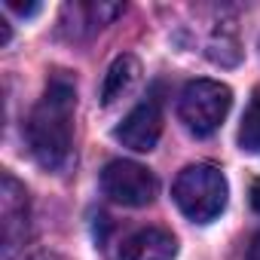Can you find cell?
<instances>
[{
	"label": "cell",
	"instance_id": "obj_12",
	"mask_svg": "<svg viewBox=\"0 0 260 260\" xmlns=\"http://www.w3.org/2000/svg\"><path fill=\"white\" fill-rule=\"evenodd\" d=\"M251 205H254V211L260 214V181H254V187H251Z\"/></svg>",
	"mask_w": 260,
	"mask_h": 260
},
{
	"label": "cell",
	"instance_id": "obj_11",
	"mask_svg": "<svg viewBox=\"0 0 260 260\" xmlns=\"http://www.w3.org/2000/svg\"><path fill=\"white\" fill-rule=\"evenodd\" d=\"M245 260H260V233L251 239V245H248V254H245Z\"/></svg>",
	"mask_w": 260,
	"mask_h": 260
},
{
	"label": "cell",
	"instance_id": "obj_7",
	"mask_svg": "<svg viewBox=\"0 0 260 260\" xmlns=\"http://www.w3.org/2000/svg\"><path fill=\"white\" fill-rule=\"evenodd\" d=\"M0 226H4V260H13V251L28 233V193L25 187L4 172V190H0Z\"/></svg>",
	"mask_w": 260,
	"mask_h": 260
},
{
	"label": "cell",
	"instance_id": "obj_1",
	"mask_svg": "<svg viewBox=\"0 0 260 260\" xmlns=\"http://www.w3.org/2000/svg\"><path fill=\"white\" fill-rule=\"evenodd\" d=\"M74 110H77V86L68 74H52L46 83L43 98L34 104L25 135L31 156L46 169V172H61L71 162V147H74Z\"/></svg>",
	"mask_w": 260,
	"mask_h": 260
},
{
	"label": "cell",
	"instance_id": "obj_13",
	"mask_svg": "<svg viewBox=\"0 0 260 260\" xmlns=\"http://www.w3.org/2000/svg\"><path fill=\"white\" fill-rule=\"evenodd\" d=\"M25 260H61L58 254H49V251H37V254H31V257H25Z\"/></svg>",
	"mask_w": 260,
	"mask_h": 260
},
{
	"label": "cell",
	"instance_id": "obj_3",
	"mask_svg": "<svg viewBox=\"0 0 260 260\" xmlns=\"http://www.w3.org/2000/svg\"><path fill=\"white\" fill-rule=\"evenodd\" d=\"M230 104H233L230 86H223L217 80H193L181 92L178 116H181V122L190 135L208 138L223 125V119L230 113Z\"/></svg>",
	"mask_w": 260,
	"mask_h": 260
},
{
	"label": "cell",
	"instance_id": "obj_8",
	"mask_svg": "<svg viewBox=\"0 0 260 260\" xmlns=\"http://www.w3.org/2000/svg\"><path fill=\"white\" fill-rule=\"evenodd\" d=\"M138 77H141V64H138V58L135 55H119L110 68H107V74H104V83H101V104H113V101H119L122 95H128L132 92V86L138 83Z\"/></svg>",
	"mask_w": 260,
	"mask_h": 260
},
{
	"label": "cell",
	"instance_id": "obj_2",
	"mask_svg": "<svg viewBox=\"0 0 260 260\" xmlns=\"http://www.w3.org/2000/svg\"><path fill=\"white\" fill-rule=\"evenodd\" d=\"M172 196H175V205L181 208L184 217H190L193 223H211L214 217L223 214L230 187H226V178L217 166L196 162V166H187L175 178Z\"/></svg>",
	"mask_w": 260,
	"mask_h": 260
},
{
	"label": "cell",
	"instance_id": "obj_9",
	"mask_svg": "<svg viewBox=\"0 0 260 260\" xmlns=\"http://www.w3.org/2000/svg\"><path fill=\"white\" fill-rule=\"evenodd\" d=\"M239 147L248 153H260V92H254V98L245 107V116L239 125Z\"/></svg>",
	"mask_w": 260,
	"mask_h": 260
},
{
	"label": "cell",
	"instance_id": "obj_5",
	"mask_svg": "<svg viewBox=\"0 0 260 260\" xmlns=\"http://www.w3.org/2000/svg\"><path fill=\"white\" fill-rule=\"evenodd\" d=\"M116 141L135 153H150L162 135V101L156 95L144 98L128 110V116L116 125Z\"/></svg>",
	"mask_w": 260,
	"mask_h": 260
},
{
	"label": "cell",
	"instance_id": "obj_4",
	"mask_svg": "<svg viewBox=\"0 0 260 260\" xmlns=\"http://www.w3.org/2000/svg\"><path fill=\"white\" fill-rule=\"evenodd\" d=\"M101 190L110 202L125 205V208H144L156 199V178L150 169L132 159H113L101 172Z\"/></svg>",
	"mask_w": 260,
	"mask_h": 260
},
{
	"label": "cell",
	"instance_id": "obj_10",
	"mask_svg": "<svg viewBox=\"0 0 260 260\" xmlns=\"http://www.w3.org/2000/svg\"><path fill=\"white\" fill-rule=\"evenodd\" d=\"M7 10H13L19 16H34V13H40V4H16V0H7Z\"/></svg>",
	"mask_w": 260,
	"mask_h": 260
},
{
	"label": "cell",
	"instance_id": "obj_6",
	"mask_svg": "<svg viewBox=\"0 0 260 260\" xmlns=\"http://www.w3.org/2000/svg\"><path fill=\"white\" fill-rule=\"evenodd\" d=\"M175 254L178 239L162 226H138L113 248V260H175Z\"/></svg>",
	"mask_w": 260,
	"mask_h": 260
}]
</instances>
